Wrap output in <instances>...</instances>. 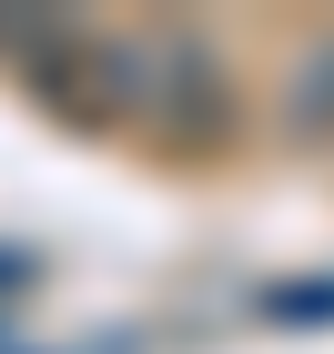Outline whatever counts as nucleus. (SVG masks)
Wrapping results in <instances>:
<instances>
[{
    "label": "nucleus",
    "instance_id": "f03ea898",
    "mask_svg": "<svg viewBox=\"0 0 334 354\" xmlns=\"http://www.w3.org/2000/svg\"><path fill=\"white\" fill-rule=\"evenodd\" d=\"M132 111H152V142L183 152V162H213L243 132V102H233V71L213 61L203 30H163V41H132Z\"/></svg>",
    "mask_w": 334,
    "mask_h": 354
},
{
    "label": "nucleus",
    "instance_id": "7ed1b4c3",
    "mask_svg": "<svg viewBox=\"0 0 334 354\" xmlns=\"http://www.w3.org/2000/svg\"><path fill=\"white\" fill-rule=\"evenodd\" d=\"M284 132L294 142H334V41H314L294 61V91H284Z\"/></svg>",
    "mask_w": 334,
    "mask_h": 354
},
{
    "label": "nucleus",
    "instance_id": "f257e3e1",
    "mask_svg": "<svg viewBox=\"0 0 334 354\" xmlns=\"http://www.w3.org/2000/svg\"><path fill=\"white\" fill-rule=\"evenodd\" d=\"M0 61H10L61 122H82V132L132 122V41H102V30L61 21V10H10V21H0Z\"/></svg>",
    "mask_w": 334,
    "mask_h": 354
},
{
    "label": "nucleus",
    "instance_id": "20e7f679",
    "mask_svg": "<svg viewBox=\"0 0 334 354\" xmlns=\"http://www.w3.org/2000/svg\"><path fill=\"white\" fill-rule=\"evenodd\" d=\"M253 314H274V324H334V273H314V283H263Z\"/></svg>",
    "mask_w": 334,
    "mask_h": 354
}]
</instances>
